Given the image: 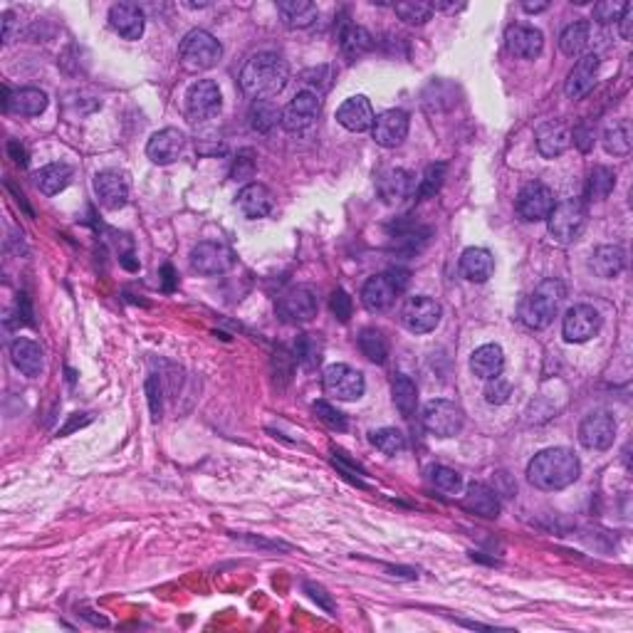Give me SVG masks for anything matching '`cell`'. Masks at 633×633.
Here are the masks:
<instances>
[{
  "instance_id": "1",
  "label": "cell",
  "mask_w": 633,
  "mask_h": 633,
  "mask_svg": "<svg viewBox=\"0 0 633 633\" xmlns=\"http://www.w3.org/2000/svg\"><path fill=\"white\" fill-rule=\"evenodd\" d=\"M582 475V463L569 448H547L537 453L528 465L529 485L542 492H556L574 485Z\"/></svg>"
},
{
  "instance_id": "2",
  "label": "cell",
  "mask_w": 633,
  "mask_h": 633,
  "mask_svg": "<svg viewBox=\"0 0 633 633\" xmlns=\"http://www.w3.org/2000/svg\"><path fill=\"white\" fill-rule=\"evenodd\" d=\"M289 79V68L278 52H258L240 69V89L252 99H272Z\"/></svg>"
},
{
  "instance_id": "3",
  "label": "cell",
  "mask_w": 633,
  "mask_h": 633,
  "mask_svg": "<svg viewBox=\"0 0 633 633\" xmlns=\"http://www.w3.org/2000/svg\"><path fill=\"white\" fill-rule=\"evenodd\" d=\"M564 298L566 288L559 280H545L532 295L519 302V322L529 329H547L555 322Z\"/></svg>"
},
{
  "instance_id": "4",
  "label": "cell",
  "mask_w": 633,
  "mask_h": 633,
  "mask_svg": "<svg viewBox=\"0 0 633 633\" xmlns=\"http://www.w3.org/2000/svg\"><path fill=\"white\" fill-rule=\"evenodd\" d=\"M223 58V45L213 38L208 30H191L181 40L179 60L186 72H206L216 68Z\"/></svg>"
},
{
  "instance_id": "5",
  "label": "cell",
  "mask_w": 633,
  "mask_h": 633,
  "mask_svg": "<svg viewBox=\"0 0 633 633\" xmlns=\"http://www.w3.org/2000/svg\"><path fill=\"white\" fill-rule=\"evenodd\" d=\"M421 423L426 431L436 436V438H453L463 431V408L455 401L448 399H433L423 406Z\"/></svg>"
},
{
  "instance_id": "6",
  "label": "cell",
  "mask_w": 633,
  "mask_h": 633,
  "mask_svg": "<svg viewBox=\"0 0 633 633\" xmlns=\"http://www.w3.org/2000/svg\"><path fill=\"white\" fill-rule=\"evenodd\" d=\"M325 394L335 401H359L366 391L364 374L349 364H332L322 376Z\"/></svg>"
},
{
  "instance_id": "7",
  "label": "cell",
  "mask_w": 633,
  "mask_h": 633,
  "mask_svg": "<svg viewBox=\"0 0 633 633\" xmlns=\"http://www.w3.org/2000/svg\"><path fill=\"white\" fill-rule=\"evenodd\" d=\"M549 235L559 243V245H572L586 225V206L582 201H564L556 203L555 211L549 213Z\"/></svg>"
},
{
  "instance_id": "8",
  "label": "cell",
  "mask_w": 633,
  "mask_h": 633,
  "mask_svg": "<svg viewBox=\"0 0 633 633\" xmlns=\"http://www.w3.org/2000/svg\"><path fill=\"white\" fill-rule=\"evenodd\" d=\"M406 288V272H386L366 280L362 302L369 312H386Z\"/></svg>"
},
{
  "instance_id": "9",
  "label": "cell",
  "mask_w": 633,
  "mask_h": 633,
  "mask_svg": "<svg viewBox=\"0 0 633 633\" xmlns=\"http://www.w3.org/2000/svg\"><path fill=\"white\" fill-rule=\"evenodd\" d=\"M223 96L218 85L213 79H198L196 85H191L188 95H186V115L193 124H203L211 122L221 115Z\"/></svg>"
},
{
  "instance_id": "10",
  "label": "cell",
  "mask_w": 633,
  "mask_h": 633,
  "mask_svg": "<svg viewBox=\"0 0 633 633\" xmlns=\"http://www.w3.org/2000/svg\"><path fill=\"white\" fill-rule=\"evenodd\" d=\"M441 305L433 298H426V295L408 298L401 307V322L411 335H428V332H433L436 326L441 325Z\"/></svg>"
},
{
  "instance_id": "11",
  "label": "cell",
  "mask_w": 633,
  "mask_h": 633,
  "mask_svg": "<svg viewBox=\"0 0 633 633\" xmlns=\"http://www.w3.org/2000/svg\"><path fill=\"white\" fill-rule=\"evenodd\" d=\"M555 193L542 181H532L528 186H522V191L518 193V201H515L518 216L528 223L547 221L549 213L555 211Z\"/></svg>"
},
{
  "instance_id": "12",
  "label": "cell",
  "mask_w": 633,
  "mask_h": 633,
  "mask_svg": "<svg viewBox=\"0 0 633 633\" xmlns=\"http://www.w3.org/2000/svg\"><path fill=\"white\" fill-rule=\"evenodd\" d=\"M233 262H235V255L223 243L203 240L198 245H193L191 250V268L198 275H206V278H216V275L228 272L233 268Z\"/></svg>"
},
{
  "instance_id": "13",
  "label": "cell",
  "mask_w": 633,
  "mask_h": 633,
  "mask_svg": "<svg viewBox=\"0 0 633 633\" xmlns=\"http://www.w3.org/2000/svg\"><path fill=\"white\" fill-rule=\"evenodd\" d=\"M319 112H322V99L316 95H312V92H298V95L292 96V102H289L285 109H282V129H288V132H292V134H298V132H307L309 126L315 124L316 119H319Z\"/></svg>"
},
{
  "instance_id": "14",
  "label": "cell",
  "mask_w": 633,
  "mask_h": 633,
  "mask_svg": "<svg viewBox=\"0 0 633 633\" xmlns=\"http://www.w3.org/2000/svg\"><path fill=\"white\" fill-rule=\"evenodd\" d=\"M562 332H564V339L569 344H584L589 339H594L601 332L599 309H594L592 305H574L566 312Z\"/></svg>"
},
{
  "instance_id": "15",
  "label": "cell",
  "mask_w": 633,
  "mask_h": 633,
  "mask_svg": "<svg viewBox=\"0 0 633 633\" xmlns=\"http://www.w3.org/2000/svg\"><path fill=\"white\" fill-rule=\"evenodd\" d=\"M579 441L589 451H609L616 441V421L611 413L594 411L579 426Z\"/></svg>"
},
{
  "instance_id": "16",
  "label": "cell",
  "mask_w": 633,
  "mask_h": 633,
  "mask_svg": "<svg viewBox=\"0 0 633 633\" xmlns=\"http://www.w3.org/2000/svg\"><path fill=\"white\" fill-rule=\"evenodd\" d=\"M316 295L315 289L307 288V285H299V288H292L289 292H285L278 302V312L285 322H292V325H302V322H312L316 316Z\"/></svg>"
},
{
  "instance_id": "17",
  "label": "cell",
  "mask_w": 633,
  "mask_h": 633,
  "mask_svg": "<svg viewBox=\"0 0 633 633\" xmlns=\"http://www.w3.org/2000/svg\"><path fill=\"white\" fill-rule=\"evenodd\" d=\"M416 176L406 169H386L376 176V193L386 206H396L416 196Z\"/></svg>"
},
{
  "instance_id": "18",
  "label": "cell",
  "mask_w": 633,
  "mask_h": 633,
  "mask_svg": "<svg viewBox=\"0 0 633 633\" xmlns=\"http://www.w3.org/2000/svg\"><path fill=\"white\" fill-rule=\"evenodd\" d=\"M408 126H411V119H408V115L403 109H386V112H381L374 119L372 136H374V142L379 146L396 149L408 136Z\"/></svg>"
},
{
  "instance_id": "19",
  "label": "cell",
  "mask_w": 633,
  "mask_h": 633,
  "mask_svg": "<svg viewBox=\"0 0 633 633\" xmlns=\"http://www.w3.org/2000/svg\"><path fill=\"white\" fill-rule=\"evenodd\" d=\"M505 48L509 55L519 60H535L545 50V35H542V30L532 28V25L515 23L505 30Z\"/></svg>"
},
{
  "instance_id": "20",
  "label": "cell",
  "mask_w": 633,
  "mask_h": 633,
  "mask_svg": "<svg viewBox=\"0 0 633 633\" xmlns=\"http://www.w3.org/2000/svg\"><path fill=\"white\" fill-rule=\"evenodd\" d=\"M45 109H48V95L38 87H25V89H15V92L3 87V112L5 115L40 116Z\"/></svg>"
},
{
  "instance_id": "21",
  "label": "cell",
  "mask_w": 633,
  "mask_h": 633,
  "mask_svg": "<svg viewBox=\"0 0 633 633\" xmlns=\"http://www.w3.org/2000/svg\"><path fill=\"white\" fill-rule=\"evenodd\" d=\"M599 65H601V60H599L596 52H586V55H582V58L576 60V65L572 68V72L566 75L564 82V92L569 99H584V96L594 89Z\"/></svg>"
},
{
  "instance_id": "22",
  "label": "cell",
  "mask_w": 633,
  "mask_h": 633,
  "mask_svg": "<svg viewBox=\"0 0 633 633\" xmlns=\"http://www.w3.org/2000/svg\"><path fill=\"white\" fill-rule=\"evenodd\" d=\"M96 201L105 206L106 211H119L129 203V181L124 173L102 171L95 176Z\"/></svg>"
},
{
  "instance_id": "23",
  "label": "cell",
  "mask_w": 633,
  "mask_h": 633,
  "mask_svg": "<svg viewBox=\"0 0 633 633\" xmlns=\"http://www.w3.org/2000/svg\"><path fill=\"white\" fill-rule=\"evenodd\" d=\"M183 146H186V136H183L181 129L166 126V129L156 132V134L149 139L146 156L154 163H159V166H169V163H173L183 154Z\"/></svg>"
},
{
  "instance_id": "24",
  "label": "cell",
  "mask_w": 633,
  "mask_h": 633,
  "mask_svg": "<svg viewBox=\"0 0 633 633\" xmlns=\"http://www.w3.org/2000/svg\"><path fill=\"white\" fill-rule=\"evenodd\" d=\"M109 25L119 38L139 40L144 35V10L139 8L136 3H116V5L109 8Z\"/></svg>"
},
{
  "instance_id": "25",
  "label": "cell",
  "mask_w": 633,
  "mask_h": 633,
  "mask_svg": "<svg viewBox=\"0 0 633 633\" xmlns=\"http://www.w3.org/2000/svg\"><path fill=\"white\" fill-rule=\"evenodd\" d=\"M374 109L369 105L366 96H349L344 105L336 109V122L344 126L346 132H354V134H362V132H369L374 126Z\"/></svg>"
},
{
  "instance_id": "26",
  "label": "cell",
  "mask_w": 633,
  "mask_h": 633,
  "mask_svg": "<svg viewBox=\"0 0 633 633\" xmlns=\"http://www.w3.org/2000/svg\"><path fill=\"white\" fill-rule=\"evenodd\" d=\"M10 359H13V364H15L20 374L30 376V379H38L42 374V369H45L42 346L38 342H32V339H25V336H20L10 344Z\"/></svg>"
},
{
  "instance_id": "27",
  "label": "cell",
  "mask_w": 633,
  "mask_h": 633,
  "mask_svg": "<svg viewBox=\"0 0 633 633\" xmlns=\"http://www.w3.org/2000/svg\"><path fill=\"white\" fill-rule=\"evenodd\" d=\"M235 203H238L240 211L245 213V218L258 221V218H265V216L272 213V208H275V196H272V191H270L268 186H262V183H248V186L238 193V201Z\"/></svg>"
},
{
  "instance_id": "28",
  "label": "cell",
  "mask_w": 633,
  "mask_h": 633,
  "mask_svg": "<svg viewBox=\"0 0 633 633\" xmlns=\"http://www.w3.org/2000/svg\"><path fill=\"white\" fill-rule=\"evenodd\" d=\"M461 505L463 509H468V512H472V515H478V518H485V519L500 518V509H502L498 498V490L488 488V485H482V482H472L471 488H468V492L463 495Z\"/></svg>"
},
{
  "instance_id": "29",
  "label": "cell",
  "mask_w": 633,
  "mask_h": 633,
  "mask_svg": "<svg viewBox=\"0 0 633 633\" xmlns=\"http://www.w3.org/2000/svg\"><path fill=\"white\" fill-rule=\"evenodd\" d=\"M535 139H537V151L545 159H556L572 146V132L562 122H545L537 129Z\"/></svg>"
},
{
  "instance_id": "30",
  "label": "cell",
  "mask_w": 633,
  "mask_h": 633,
  "mask_svg": "<svg viewBox=\"0 0 633 633\" xmlns=\"http://www.w3.org/2000/svg\"><path fill=\"white\" fill-rule=\"evenodd\" d=\"M505 369V352L498 344H482L471 354V372L478 379H495Z\"/></svg>"
},
{
  "instance_id": "31",
  "label": "cell",
  "mask_w": 633,
  "mask_h": 633,
  "mask_svg": "<svg viewBox=\"0 0 633 633\" xmlns=\"http://www.w3.org/2000/svg\"><path fill=\"white\" fill-rule=\"evenodd\" d=\"M589 268L594 270L599 278L611 280L616 275H621L626 268V252L621 245H599L592 252V262Z\"/></svg>"
},
{
  "instance_id": "32",
  "label": "cell",
  "mask_w": 633,
  "mask_h": 633,
  "mask_svg": "<svg viewBox=\"0 0 633 633\" xmlns=\"http://www.w3.org/2000/svg\"><path fill=\"white\" fill-rule=\"evenodd\" d=\"M495 270L492 252L485 248H468L461 255V275L471 282H488Z\"/></svg>"
},
{
  "instance_id": "33",
  "label": "cell",
  "mask_w": 633,
  "mask_h": 633,
  "mask_svg": "<svg viewBox=\"0 0 633 633\" xmlns=\"http://www.w3.org/2000/svg\"><path fill=\"white\" fill-rule=\"evenodd\" d=\"M278 13L282 23L292 30H305L309 25H315L319 8L309 0H280Z\"/></svg>"
},
{
  "instance_id": "34",
  "label": "cell",
  "mask_w": 633,
  "mask_h": 633,
  "mask_svg": "<svg viewBox=\"0 0 633 633\" xmlns=\"http://www.w3.org/2000/svg\"><path fill=\"white\" fill-rule=\"evenodd\" d=\"M589 42H592V23L589 20H576L572 25H566L559 35V48L566 58H582Z\"/></svg>"
},
{
  "instance_id": "35",
  "label": "cell",
  "mask_w": 633,
  "mask_h": 633,
  "mask_svg": "<svg viewBox=\"0 0 633 633\" xmlns=\"http://www.w3.org/2000/svg\"><path fill=\"white\" fill-rule=\"evenodd\" d=\"M374 45V38L366 32L362 25H354V23H344L342 30H339V48L344 52L349 60L362 58L364 52H369Z\"/></svg>"
},
{
  "instance_id": "36",
  "label": "cell",
  "mask_w": 633,
  "mask_h": 633,
  "mask_svg": "<svg viewBox=\"0 0 633 633\" xmlns=\"http://www.w3.org/2000/svg\"><path fill=\"white\" fill-rule=\"evenodd\" d=\"M72 181V166L68 163H48L45 169H40L35 173V183L45 196H58L60 191H65Z\"/></svg>"
},
{
  "instance_id": "37",
  "label": "cell",
  "mask_w": 633,
  "mask_h": 633,
  "mask_svg": "<svg viewBox=\"0 0 633 633\" xmlns=\"http://www.w3.org/2000/svg\"><path fill=\"white\" fill-rule=\"evenodd\" d=\"M250 126L260 132V134H268L275 126L282 122V109H280L272 99H252L250 105Z\"/></svg>"
},
{
  "instance_id": "38",
  "label": "cell",
  "mask_w": 633,
  "mask_h": 633,
  "mask_svg": "<svg viewBox=\"0 0 633 633\" xmlns=\"http://www.w3.org/2000/svg\"><path fill=\"white\" fill-rule=\"evenodd\" d=\"M616 186V176L609 166H594L586 179V201H604L611 196Z\"/></svg>"
},
{
  "instance_id": "39",
  "label": "cell",
  "mask_w": 633,
  "mask_h": 633,
  "mask_svg": "<svg viewBox=\"0 0 633 633\" xmlns=\"http://www.w3.org/2000/svg\"><path fill=\"white\" fill-rule=\"evenodd\" d=\"M391 394H394V403L399 413L403 418H413L416 416V406H418V389L413 384L408 376L399 374L394 379V386H391Z\"/></svg>"
},
{
  "instance_id": "40",
  "label": "cell",
  "mask_w": 633,
  "mask_h": 633,
  "mask_svg": "<svg viewBox=\"0 0 633 633\" xmlns=\"http://www.w3.org/2000/svg\"><path fill=\"white\" fill-rule=\"evenodd\" d=\"M359 349H362V354H364L369 362H374V364H384L386 356H389V342H386V336L381 335L379 329H374V326L362 329V335H359Z\"/></svg>"
},
{
  "instance_id": "41",
  "label": "cell",
  "mask_w": 633,
  "mask_h": 633,
  "mask_svg": "<svg viewBox=\"0 0 633 633\" xmlns=\"http://www.w3.org/2000/svg\"><path fill=\"white\" fill-rule=\"evenodd\" d=\"M322 354H325V342L319 339V335H302L295 342V359L305 369H316L322 364Z\"/></svg>"
},
{
  "instance_id": "42",
  "label": "cell",
  "mask_w": 633,
  "mask_h": 633,
  "mask_svg": "<svg viewBox=\"0 0 633 633\" xmlns=\"http://www.w3.org/2000/svg\"><path fill=\"white\" fill-rule=\"evenodd\" d=\"M606 154L611 156H626L631 151V129H628V122H621V124H614L611 129H606L604 139Z\"/></svg>"
},
{
  "instance_id": "43",
  "label": "cell",
  "mask_w": 633,
  "mask_h": 633,
  "mask_svg": "<svg viewBox=\"0 0 633 633\" xmlns=\"http://www.w3.org/2000/svg\"><path fill=\"white\" fill-rule=\"evenodd\" d=\"M372 445H376V451H381L384 455H396V453L406 451V436L399 428H379L372 433Z\"/></svg>"
},
{
  "instance_id": "44",
  "label": "cell",
  "mask_w": 633,
  "mask_h": 633,
  "mask_svg": "<svg viewBox=\"0 0 633 633\" xmlns=\"http://www.w3.org/2000/svg\"><path fill=\"white\" fill-rule=\"evenodd\" d=\"M428 480L436 490H441L445 495H458L463 490V478L461 472H455L453 468H445V465H433L428 471Z\"/></svg>"
},
{
  "instance_id": "45",
  "label": "cell",
  "mask_w": 633,
  "mask_h": 633,
  "mask_svg": "<svg viewBox=\"0 0 633 633\" xmlns=\"http://www.w3.org/2000/svg\"><path fill=\"white\" fill-rule=\"evenodd\" d=\"M396 15L406 20L408 25H423L428 23L433 15V5L426 0H406V3H396Z\"/></svg>"
},
{
  "instance_id": "46",
  "label": "cell",
  "mask_w": 633,
  "mask_h": 633,
  "mask_svg": "<svg viewBox=\"0 0 633 633\" xmlns=\"http://www.w3.org/2000/svg\"><path fill=\"white\" fill-rule=\"evenodd\" d=\"M445 171H448L445 163H431V166L426 169V173H423L418 186H416V196H418V198H431V196H436V193L441 191Z\"/></svg>"
},
{
  "instance_id": "47",
  "label": "cell",
  "mask_w": 633,
  "mask_h": 633,
  "mask_svg": "<svg viewBox=\"0 0 633 633\" xmlns=\"http://www.w3.org/2000/svg\"><path fill=\"white\" fill-rule=\"evenodd\" d=\"M312 411H315V416L319 418V421H325L329 428H335V431H342L344 433L346 428H349V423H346V416L339 408H335L329 401H315L312 403Z\"/></svg>"
},
{
  "instance_id": "48",
  "label": "cell",
  "mask_w": 633,
  "mask_h": 633,
  "mask_svg": "<svg viewBox=\"0 0 633 633\" xmlns=\"http://www.w3.org/2000/svg\"><path fill=\"white\" fill-rule=\"evenodd\" d=\"M302 85L307 87L305 92H312V95L322 96L329 89V85H332V69L329 68H315V69H307L305 75H302Z\"/></svg>"
},
{
  "instance_id": "49",
  "label": "cell",
  "mask_w": 633,
  "mask_h": 633,
  "mask_svg": "<svg viewBox=\"0 0 633 633\" xmlns=\"http://www.w3.org/2000/svg\"><path fill=\"white\" fill-rule=\"evenodd\" d=\"M628 3L624 0H601L594 5V20L601 23V25H611V23H619V18L624 15V10Z\"/></svg>"
},
{
  "instance_id": "50",
  "label": "cell",
  "mask_w": 633,
  "mask_h": 633,
  "mask_svg": "<svg viewBox=\"0 0 633 633\" xmlns=\"http://www.w3.org/2000/svg\"><path fill=\"white\" fill-rule=\"evenodd\" d=\"M512 396V384L508 379H502V374L495 376V379H488V386H485V401L490 406H502V403L509 401Z\"/></svg>"
},
{
  "instance_id": "51",
  "label": "cell",
  "mask_w": 633,
  "mask_h": 633,
  "mask_svg": "<svg viewBox=\"0 0 633 633\" xmlns=\"http://www.w3.org/2000/svg\"><path fill=\"white\" fill-rule=\"evenodd\" d=\"M329 309H332V315H335L339 322H349L352 309H354V302H352L346 289H335V292H332V299H329Z\"/></svg>"
},
{
  "instance_id": "52",
  "label": "cell",
  "mask_w": 633,
  "mask_h": 633,
  "mask_svg": "<svg viewBox=\"0 0 633 633\" xmlns=\"http://www.w3.org/2000/svg\"><path fill=\"white\" fill-rule=\"evenodd\" d=\"M146 396H149V408H151V418L159 421L163 413V403H161V381L159 376H149L146 379Z\"/></svg>"
},
{
  "instance_id": "53",
  "label": "cell",
  "mask_w": 633,
  "mask_h": 633,
  "mask_svg": "<svg viewBox=\"0 0 633 633\" xmlns=\"http://www.w3.org/2000/svg\"><path fill=\"white\" fill-rule=\"evenodd\" d=\"M305 592H307V594L315 599L316 604L325 609L326 614L336 616V606H335V601H332V596L325 592V586L315 584V582H307V584H305Z\"/></svg>"
},
{
  "instance_id": "54",
  "label": "cell",
  "mask_w": 633,
  "mask_h": 633,
  "mask_svg": "<svg viewBox=\"0 0 633 633\" xmlns=\"http://www.w3.org/2000/svg\"><path fill=\"white\" fill-rule=\"evenodd\" d=\"M594 126H576L574 134H572V142H574V146L582 151V154H586V151H592L594 149Z\"/></svg>"
},
{
  "instance_id": "55",
  "label": "cell",
  "mask_w": 633,
  "mask_h": 633,
  "mask_svg": "<svg viewBox=\"0 0 633 633\" xmlns=\"http://www.w3.org/2000/svg\"><path fill=\"white\" fill-rule=\"evenodd\" d=\"M252 176H255V161L250 159V151H245V154L238 156V161L233 166L231 179H235V181H248Z\"/></svg>"
},
{
  "instance_id": "56",
  "label": "cell",
  "mask_w": 633,
  "mask_h": 633,
  "mask_svg": "<svg viewBox=\"0 0 633 633\" xmlns=\"http://www.w3.org/2000/svg\"><path fill=\"white\" fill-rule=\"evenodd\" d=\"M619 32L621 38L631 40L633 38V3H628L624 10V15L619 18Z\"/></svg>"
},
{
  "instance_id": "57",
  "label": "cell",
  "mask_w": 633,
  "mask_h": 633,
  "mask_svg": "<svg viewBox=\"0 0 633 633\" xmlns=\"http://www.w3.org/2000/svg\"><path fill=\"white\" fill-rule=\"evenodd\" d=\"M8 154L18 166H25V163H28V151H25L18 142H8Z\"/></svg>"
},
{
  "instance_id": "58",
  "label": "cell",
  "mask_w": 633,
  "mask_h": 633,
  "mask_svg": "<svg viewBox=\"0 0 633 633\" xmlns=\"http://www.w3.org/2000/svg\"><path fill=\"white\" fill-rule=\"evenodd\" d=\"M431 5H433V13H436V10H443V13H455V10L465 8V3H453V0H436V3H431Z\"/></svg>"
},
{
  "instance_id": "59",
  "label": "cell",
  "mask_w": 633,
  "mask_h": 633,
  "mask_svg": "<svg viewBox=\"0 0 633 633\" xmlns=\"http://www.w3.org/2000/svg\"><path fill=\"white\" fill-rule=\"evenodd\" d=\"M547 8H549L547 0H542V3H522V10L529 13V15H532V13H542V10H547Z\"/></svg>"
}]
</instances>
